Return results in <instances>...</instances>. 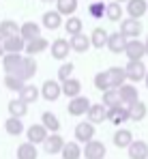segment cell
Segmentation results:
<instances>
[{
  "instance_id": "cell-37",
  "label": "cell",
  "mask_w": 148,
  "mask_h": 159,
  "mask_svg": "<svg viewBox=\"0 0 148 159\" xmlns=\"http://www.w3.org/2000/svg\"><path fill=\"white\" fill-rule=\"evenodd\" d=\"M60 155H62V159H79L82 157V148H79L77 142H65Z\"/></svg>"
},
{
  "instance_id": "cell-38",
  "label": "cell",
  "mask_w": 148,
  "mask_h": 159,
  "mask_svg": "<svg viewBox=\"0 0 148 159\" xmlns=\"http://www.w3.org/2000/svg\"><path fill=\"white\" fill-rule=\"evenodd\" d=\"M13 34H20V26H17V22H13V20H4V22H0V39L13 37Z\"/></svg>"
},
{
  "instance_id": "cell-40",
  "label": "cell",
  "mask_w": 148,
  "mask_h": 159,
  "mask_svg": "<svg viewBox=\"0 0 148 159\" xmlns=\"http://www.w3.org/2000/svg\"><path fill=\"white\" fill-rule=\"evenodd\" d=\"M24 84H26V82H24L22 78H17L15 73H7V75H4V86H7V90H13V93H20Z\"/></svg>"
},
{
  "instance_id": "cell-20",
  "label": "cell",
  "mask_w": 148,
  "mask_h": 159,
  "mask_svg": "<svg viewBox=\"0 0 148 159\" xmlns=\"http://www.w3.org/2000/svg\"><path fill=\"white\" fill-rule=\"evenodd\" d=\"M118 93H120V99H123L124 106H131L133 101H137V99H140L137 88L133 86V82H131V84H127V82H124L123 86H118Z\"/></svg>"
},
{
  "instance_id": "cell-43",
  "label": "cell",
  "mask_w": 148,
  "mask_h": 159,
  "mask_svg": "<svg viewBox=\"0 0 148 159\" xmlns=\"http://www.w3.org/2000/svg\"><path fill=\"white\" fill-rule=\"evenodd\" d=\"M88 13H90L95 20L103 17V13H105V4H103V2H92V4L88 7Z\"/></svg>"
},
{
  "instance_id": "cell-4",
  "label": "cell",
  "mask_w": 148,
  "mask_h": 159,
  "mask_svg": "<svg viewBox=\"0 0 148 159\" xmlns=\"http://www.w3.org/2000/svg\"><path fill=\"white\" fill-rule=\"evenodd\" d=\"M129 60H142L146 56V48H144V41L140 39H127V45H124V52Z\"/></svg>"
},
{
  "instance_id": "cell-14",
  "label": "cell",
  "mask_w": 148,
  "mask_h": 159,
  "mask_svg": "<svg viewBox=\"0 0 148 159\" xmlns=\"http://www.w3.org/2000/svg\"><path fill=\"white\" fill-rule=\"evenodd\" d=\"M47 48H49L47 39H43V37L39 34V37H34V39H30V41H26V48H24V52L28 54V56H37V54L45 52Z\"/></svg>"
},
{
  "instance_id": "cell-36",
  "label": "cell",
  "mask_w": 148,
  "mask_h": 159,
  "mask_svg": "<svg viewBox=\"0 0 148 159\" xmlns=\"http://www.w3.org/2000/svg\"><path fill=\"white\" fill-rule=\"evenodd\" d=\"M131 142H133V133L129 131V129H123V127H120L118 131L114 133V144H116L118 148H127Z\"/></svg>"
},
{
  "instance_id": "cell-47",
  "label": "cell",
  "mask_w": 148,
  "mask_h": 159,
  "mask_svg": "<svg viewBox=\"0 0 148 159\" xmlns=\"http://www.w3.org/2000/svg\"><path fill=\"white\" fill-rule=\"evenodd\" d=\"M41 2H56V0H41Z\"/></svg>"
},
{
  "instance_id": "cell-1",
  "label": "cell",
  "mask_w": 148,
  "mask_h": 159,
  "mask_svg": "<svg viewBox=\"0 0 148 159\" xmlns=\"http://www.w3.org/2000/svg\"><path fill=\"white\" fill-rule=\"evenodd\" d=\"M124 73H127V80H129V82L137 84V82H142V80L146 78L148 69H146V65H144L142 60H129L127 67H124Z\"/></svg>"
},
{
  "instance_id": "cell-42",
  "label": "cell",
  "mask_w": 148,
  "mask_h": 159,
  "mask_svg": "<svg viewBox=\"0 0 148 159\" xmlns=\"http://www.w3.org/2000/svg\"><path fill=\"white\" fill-rule=\"evenodd\" d=\"M71 73H73V62H65V65H60V69H58V80L65 82V80L71 78Z\"/></svg>"
},
{
  "instance_id": "cell-7",
  "label": "cell",
  "mask_w": 148,
  "mask_h": 159,
  "mask_svg": "<svg viewBox=\"0 0 148 159\" xmlns=\"http://www.w3.org/2000/svg\"><path fill=\"white\" fill-rule=\"evenodd\" d=\"M120 32H123L127 39H137V37L142 34V24H140V20H135V17L123 20V22H120Z\"/></svg>"
},
{
  "instance_id": "cell-27",
  "label": "cell",
  "mask_w": 148,
  "mask_h": 159,
  "mask_svg": "<svg viewBox=\"0 0 148 159\" xmlns=\"http://www.w3.org/2000/svg\"><path fill=\"white\" fill-rule=\"evenodd\" d=\"M107 30H103V28H95L92 32H90V45L95 48V50H103L105 45H107Z\"/></svg>"
},
{
  "instance_id": "cell-10",
  "label": "cell",
  "mask_w": 148,
  "mask_h": 159,
  "mask_svg": "<svg viewBox=\"0 0 148 159\" xmlns=\"http://www.w3.org/2000/svg\"><path fill=\"white\" fill-rule=\"evenodd\" d=\"M2 43H4V52L7 54H22L26 48V41L22 34H13V37H7V39H2Z\"/></svg>"
},
{
  "instance_id": "cell-44",
  "label": "cell",
  "mask_w": 148,
  "mask_h": 159,
  "mask_svg": "<svg viewBox=\"0 0 148 159\" xmlns=\"http://www.w3.org/2000/svg\"><path fill=\"white\" fill-rule=\"evenodd\" d=\"M0 56H4V43H2V39H0Z\"/></svg>"
},
{
  "instance_id": "cell-18",
  "label": "cell",
  "mask_w": 148,
  "mask_h": 159,
  "mask_svg": "<svg viewBox=\"0 0 148 159\" xmlns=\"http://www.w3.org/2000/svg\"><path fill=\"white\" fill-rule=\"evenodd\" d=\"M124 45H127V37H124L123 32H112V34H107V48H110L112 54L124 52Z\"/></svg>"
},
{
  "instance_id": "cell-11",
  "label": "cell",
  "mask_w": 148,
  "mask_h": 159,
  "mask_svg": "<svg viewBox=\"0 0 148 159\" xmlns=\"http://www.w3.org/2000/svg\"><path fill=\"white\" fill-rule=\"evenodd\" d=\"M127 13L129 17H144L148 13V0H127Z\"/></svg>"
},
{
  "instance_id": "cell-17",
  "label": "cell",
  "mask_w": 148,
  "mask_h": 159,
  "mask_svg": "<svg viewBox=\"0 0 148 159\" xmlns=\"http://www.w3.org/2000/svg\"><path fill=\"white\" fill-rule=\"evenodd\" d=\"M88 120L92 123V125H99V123H103V120H107V107L103 106V103H90L88 107Z\"/></svg>"
},
{
  "instance_id": "cell-33",
  "label": "cell",
  "mask_w": 148,
  "mask_h": 159,
  "mask_svg": "<svg viewBox=\"0 0 148 159\" xmlns=\"http://www.w3.org/2000/svg\"><path fill=\"white\" fill-rule=\"evenodd\" d=\"M41 123H43V127L52 133H58L60 131V120H58V116L56 114H52V112H43V116H41Z\"/></svg>"
},
{
  "instance_id": "cell-13",
  "label": "cell",
  "mask_w": 148,
  "mask_h": 159,
  "mask_svg": "<svg viewBox=\"0 0 148 159\" xmlns=\"http://www.w3.org/2000/svg\"><path fill=\"white\" fill-rule=\"evenodd\" d=\"M62 146H65V140H62L60 133H52V135L45 138V142H43V148H45L47 155H58L62 151Z\"/></svg>"
},
{
  "instance_id": "cell-46",
  "label": "cell",
  "mask_w": 148,
  "mask_h": 159,
  "mask_svg": "<svg viewBox=\"0 0 148 159\" xmlns=\"http://www.w3.org/2000/svg\"><path fill=\"white\" fill-rule=\"evenodd\" d=\"M144 82H146V88H148V73H146V78H144Z\"/></svg>"
},
{
  "instance_id": "cell-41",
  "label": "cell",
  "mask_w": 148,
  "mask_h": 159,
  "mask_svg": "<svg viewBox=\"0 0 148 159\" xmlns=\"http://www.w3.org/2000/svg\"><path fill=\"white\" fill-rule=\"evenodd\" d=\"M95 88H99L101 93H103V90H107V88H112V86H110V80H107V73H105V71H99L97 75H95Z\"/></svg>"
},
{
  "instance_id": "cell-23",
  "label": "cell",
  "mask_w": 148,
  "mask_h": 159,
  "mask_svg": "<svg viewBox=\"0 0 148 159\" xmlns=\"http://www.w3.org/2000/svg\"><path fill=\"white\" fill-rule=\"evenodd\" d=\"M22 54H4L2 56V69H4V73H15L17 71V67H20V62H22Z\"/></svg>"
},
{
  "instance_id": "cell-34",
  "label": "cell",
  "mask_w": 148,
  "mask_h": 159,
  "mask_svg": "<svg viewBox=\"0 0 148 159\" xmlns=\"http://www.w3.org/2000/svg\"><path fill=\"white\" fill-rule=\"evenodd\" d=\"M26 112H28V103H24L20 97L17 99H11L9 101V114L11 116H17V118H24Z\"/></svg>"
},
{
  "instance_id": "cell-8",
  "label": "cell",
  "mask_w": 148,
  "mask_h": 159,
  "mask_svg": "<svg viewBox=\"0 0 148 159\" xmlns=\"http://www.w3.org/2000/svg\"><path fill=\"white\" fill-rule=\"evenodd\" d=\"M47 135H49V131L43 127V123L30 125V127L26 129V138H28V142H32V144H43Z\"/></svg>"
},
{
  "instance_id": "cell-30",
  "label": "cell",
  "mask_w": 148,
  "mask_h": 159,
  "mask_svg": "<svg viewBox=\"0 0 148 159\" xmlns=\"http://www.w3.org/2000/svg\"><path fill=\"white\" fill-rule=\"evenodd\" d=\"M56 11H58L62 17L75 15V11H77V0H56Z\"/></svg>"
},
{
  "instance_id": "cell-24",
  "label": "cell",
  "mask_w": 148,
  "mask_h": 159,
  "mask_svg": "<svg viewBox=\"0 0 148 159\" xmlns=\"http://www.w3.org/2000/svg\"><path fill=\"white\" fill-rule=\"evenodd\" d=\"M39 95H41V88H37L34 84H24L22 90H20V99L24 103H34L39 99Z\"/></svg>"
},
{
  "instance_id": "cell-26",
  "label": "cell",
  "mask_w": 148,
  "mask_h": 159,
  "mask_svg": "<svg viewBox=\"0 0 148 159\" xmlns=\"http://www.w3.org/2000/svg\"><path fill=\"white\" fill-rule=\"evenodd\" d=\"M4 131L9 133V135H22V133L26 131L22 118H17V116H9V118L4 120Z\"/></svg>"
},
{
  "instance_id": "cell-9",
  "label": "cell",
  "mask_w": 148,
  "mask_h": 159,
  "mask_svg": "<svg viewBox=\"0 0 148 159\" xmlns=\"http://www.w3.org/2000/svg\"><path fill=\"white\" fill-rule=\"evenodd\" d=\"M107 120L112 123V125H123V123H127L129 120V110H127V106H114V107H107Z\"/></svg>"
},
{
  "instance_id": "cell-35",
  "label": "cell",
  "mask_w": 148,
  "mask_h": 159,
  "mask_svg": "<svg viewBox=\"0 0 148 159\" xmlns=\"http://www.w3.org/2000/svg\"><path fill=\"white\" fill-rule=\"evenodd\" d=\"M123 7H120V2H110V4H105V15H107V20L110 22H120L123 20Z\"/></svg>"
},
{
  "instance_id": "cell-12",
  "label": "cell",
  "mask_w": 148,
  "mask_h": 159,
  "mask_svg": "<svg viewBox=\"0 0 148 159\" xmlns=\"http://www.w3.org/2000/svg\"><path fill=\"white\" fill-rule=\"evenodd\" d=\"M95 138V125L88 120V123H77V127H75V140L77 142H82V144H86V142H90Z\"/></svg>"
},
{
  "instance_id": "cell-2",
  "label": "cell",
  "mask_w": 148,
  "mask_h": 159,
  "mask_svg": "<svg viewBox=\"0 0 148 159\" xmlns=\"http://www.w3.org/2000/svg\"><path fill=\"white\" fill-rule=\"evenodd\" d=\"M15 75L22 78L24 82H28V80H32L37 75V60H34V56H24V58H22V62H20V67H17Z\"/></svg>"
},
{
  "instance_id": "cell-32",
  "label": "cell",
  "mask_w": 148,
  "mask_h": 159,
  "mask_svg": "<svg viewBox=\"0 0 148 159\" xmlns=\"http://www.w3.org/2000/svg\"><path fill=\"white\" fill-rule=\"evenodd\" d=\"M39 153H37V144L32 142H24L17 146V159H37Z\"/></svg>"
},
{
  "instance_id": "cell-15",
  "label": "cell",
  "mask_w": 148,
  "mask_h": 159,
  "mask_svg": "<svg viewBox=\"0 0 148 159\" xmlns=\"http://www.w3.org/2000/svg\"><path fill=\"white\" fill-rule=\"evenodd\" d=\"M127 110H129V120H133V123H140V120H144L148 114V106L144 103V101H133L131 106H127Z\"/></svg>"
},
{
  "instance_id": "cell-29",
  "label": "cell",
  "mask_w": 148,
  "mask_h": 159,
  "mask_svg": "<svg viewBox=\"0 0 148 159\" xmlns=\"http://www.w3.org/2000/svg\"><path fill=\"white\" fill-rule=\"evenodd\" d=\"M105 107H114V106H120L123 103V99H120V93H118V88H107V90H103V101H101ZM124 106V103H123Z\"/></svg>"
},
{
  "instance_id": "cell-5",
  "label": "cell",
  "mask_w": 148,
  "mask_h": 159,
  "mask_svg": "<svg viewBox=\"0 0 148 159\" xmlns=\"http://www.w3.org/2000/svg\"><path fill=\"white\" fill-rule=\"evenodd\" d=\"M88 107H90V99L84 97V95H77V97H71V99H69L67 112H69L71 116H82V114L88 112Z\"/></svg>"
},
{
  "instance_id": "cell-28",
  "label": "cell",
  "mask_w": 148,
  "mask_h": 159,
  "mask_svg": "<svg viewBox=\"0 0 148 159\" xmlns=\"http://www.w3.org/2000/svg\"><path fill=\"white\" fill-rule=\"evenodd\" d=\"M79 93H82V82H79V80L69 78V80L62 82V95H67L69 99H71V97H77Z\"/></svg>"
},
{
  "instance_id": "cell-21",
  "label": "cell",
  "mask_w": 148,
  "mask_h": 159,
  "mask_svg": "<svg viewBox=\"0 0 148 159\" xmlns=\"http://www.w3.org/2000/svg\"><path fill=\"white\" fill-rule=\"evenodd\" d=\"M107 80H110V86L112 88H118L127 82V73H124V67H110L107 71Z\"/></svg>"
},
{
  "instance_id": "cell-3",
  "label": "cell",
  "mask_w": 148,
  "mask_h": 159,
  "mask_svg": "<svg viewBox=\"0 0 148 159\" xmlns=\"http://www.w3.org/2000/svg\"><path fill=\"white\" fill-rule=\"evenodd\" d=\"M105 153H107L105 144L99 142V140H95V138H92L90 142H86L84 148H82V157H86V159H103Z\"/></svg>"
},
{
  "instance_id": "cell-25",
  "label": "cell",
  "mask_w": 148,
  "mask_h": 159,
  "mask_svg": "<svg viewBox=\"0 0 148 159\" xmlns=\"http://www.w3.org/2000/svg\"><path fill=\"white\" fill-rule=\"evenodd\" d=\"M43 26L47 30H58L62 26V15L58 11H45L43 13Z\"/></svg>"
},
{
  "instance_id": "cell-31",
  "label": "cell",
  "mask_w": 148,
  "mask_h": 159,
  "mask_svg": "<svg viewBox=\"0 0 148 159\" xmlns=\"http://www.w3.org/2000/svg\"><path fill=\"white\" fill-rule=\"evenodd\" d=\"M20 34L24 37V41H30V39H34V37L41 34V26L34 24V22H24L20 26Z\"/></svg>"
},
{
  "instance_id": "cell-39",
  "label": "cell",
  "mask_w": 148,
  "mask_h": 159,
  "mask_svg": "<svg viewBox=\"0 0 148 159\" xmlns=\"http://www.w3.org/2000/svg\"><path fill=\"white\" fill-rule=\"evenodd\" d=\"M82 26H84V22H82V17H77V15H69V20L65 22V30H67L69 37L82 32Z\"/></svg>"
},
{
  "instance_id": "cell-45",
  "label": "cell",
  "mask_w": 148,
  "mask_h": 159,
  "mask_svg": "<svg viewBox=\"0 0 148 159\" xmlns=\"http://www.w3.org/2000/svg\"><path fill=\"white\" fill-rule=\"evenodd\" d=\"M144 48H146V54H148V37H146V41H144Z\"/></svg>"
},
{
  "instance_id": "cell-48",
  "label": "cell",
  "mask_w": 148,
  "mask_h": 159,
  "mask_svg": "<svg viewBox=\"0 0 148 159\" xmlns=\"http://www.w3.org/2000/svg\"><path fill=\"white\" fill-rule=\"evenodd\" d=\"M116 2H127V0H116Z\"/></svg>"
},
{
  "instance_id": "cell-19",
  "label": "cell",
  "mask_w": 148,
  "mask_h": 159,
  "mask_svg": "<svg viewBox=\"0 0 148 159\" xmlns=\"http://www.w3.org/2000/svg\"><path fill=\"white\" fill-rule=\"evenodd\" d=\"M69 50H71V43H69L67 39H62V37L52 43V56H54L56 60H65V58L69 56Z\"/></svg>"
},
{
  "instance_id": "cell-6",
  "label": "cell",
  "mask_w": 148,
  "mask_h": 159,
  "mask_svg": "<svg viewBox=\"0 0 148 159\" xmlns=\"http://www.w3.org/2000/svg\"><path fill=\"white\" fill-rule=\"evenodd\" d=\"M62 95V84H58L56 80H45L41 86V97L45 101H56Z\"/></svg>"
},
{
  "instance_id": "cell-16",
  "label": "cell",
  "mask_w": 148,
  "mask_h": 159,
  "mask_svg": "<svg viewBox=\"0 0 148 159\" xmlns=\"http://www.w3.org/2000/svg\"><path fill=\"white\" fill-rule=\"evenodd\" d=\"M129 159H148V144L144 140H133L129 146Z\"/></svg>"
},
{
  "instance_id": "cell-22",
  "label": "cell",
  "mask_w": 148,
  "mask_h": 159,
  "mask_svg": "<svg viewBox=\"0 0 148 159\" xmlns=\"http://www.w3.org/2000/svg\"><path fill=\"white\" fill-rule=\"evenodd\" d=\"M71 50L77 54H84V52H88L92 45H90V37H86V34H82V32H77V34H73L71 37Z\"/></svg>"
}]
</instances>
